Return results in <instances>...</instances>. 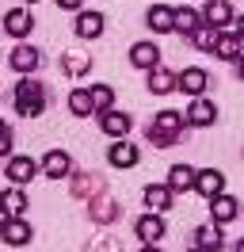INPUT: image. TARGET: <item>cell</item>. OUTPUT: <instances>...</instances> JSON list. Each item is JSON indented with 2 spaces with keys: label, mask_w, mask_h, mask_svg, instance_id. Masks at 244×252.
<instances>
[{
  "label": "cell",
  "mask_w": 244,
  "mask_h": 252,
  "mask_svg": "<svg viewBox=\"0 0 244 252\" xmlns=\"http://www.w3.org/2000/svg\"><path fill=\"white\" fill-rule=\"evenodd\" d=\"M12 103H15V111H19V119H38L46 111V88L27 73V77L12 88Z\"/></svg>",
  "instance_id": "cell-1"
},
{
  "label": "cell",
  "mask_w": 244,
  "mask_h": 252,
  "mask_svg": "<svg viewBox=\"0 0 244 252\" xmlns=\"http://www.w3.org/2000/svg\"><path fill=\"white\" fill-rule=\"evenodd\" d=\"M183 130H187V119H183L180 111H160V115H152L145 134H149V142L156 149H168V145H176L183 138Z\"/></svg>",
  "instance_id": "cell-2"
},
{
  "label": "cell",
  "mask_w": 244,
  "mask_h": 252,
  "mask_svg": "<svg viewBox=\"0 0 244 252\" xmlns=\"http://www.w3.org/2000/svg\"><path fill=\"white\" fill-rule=\"evenodd\" d=\"M38 172H42V164H38L34 157H8V168H4V176L12 180L15 188H27Z\"/></svg>",
  "instance_id": "cell-3"
},
{
  "label": "cell",
  "mask_w": 244,
  "mask_h": 252,
  "mask_svg": "<svg viewBox=\"0 0 244 252\" xmlns=\"http://www.w3.org/2000/svg\"><path fill=\"white\" fill-rule=\"evenodd\" d=\"M206 88H210V73H206V69L191 65V69L176 73V92H187L191 99H195V95H202Z\"/></svg>",
  "instance_id": "cell-4"
},
{
  "label": "cell",
  "mask_w": 244,
  "mask_h": 252,
  "mask_svg": "<svg viewBox=\"0 0 244 252\" xmlns=\"http://www.w3.org/2000/svg\"><path fill=\"white\" fill-rule=\"evenodd\" d=\"M99 130H103L107 138H126V134L134 130V119H130L126 111L107 107V111H99Z\"/></svg>",
  "instance_id": "cell-5"
},
{
  "label": "cell",
  "mask_w": 244,
  "mask_h": 252,
  "mask_svg": "<svg viewBox=\"0 0 244 252\" xmlns=\"http://www.w3.org/2000/svg\"><path fill=\"white\" fill-rule=\"evenodd\" d=\"M30 237H34V229H30L27 218H4V229H0V241H4V245L23 249V245H30Z\"/></svg>",
  "instance_id": "cell-6"
},
{
  "label": "cell",
  "mask_w": 244,
  "mask_h": 252,
  "mask_svg": "<svg viewBox=\"0 0 244 252\" xmlns=\"http://www.w3.org/2000/svg\"><path fill=\"white\" fill-rule=\"evenodd\" d=\"M164 218L156 214V210H149V214H141L137 218V225H134V233H137V241H145V245H156L160 237H164Z\"/></svg>",
  "instance_id": "cell-7"
},
{
  "label": "cell",
  "mask_w": 244,
  "mask_h": 252,
  "mask_svg": "<svg viewBox=\"0 0 244 252\" xmlns=\"http://www.w3.org/2000/svg\"><path fill=\"white\" fill-rule=\"evenodd\" d=\"M107 160H111L115 168H134L137 160H141V153H137V145H134V142L115 138V142H111V149H107Z\"/></svg>",
  "instance_id": "cell-8"
},
{
  "label": "cell",
  "mask_w": 244,
  "mask_h": 252,
  "mask_svg": "<svg viewBox=\"0 0 244 252\" xmlns=\"http://www.w3.org/2000/svg\"><path fill=\"white\" fill-rule=\"evenodd\" d=\"M8 62H12V69L19 73V77H27V73H34V69L42 65V54H38L34 46H27V42H19V46L12 50V58H8Z\"/></svg>",
  "instance_id": "cell-9"
},
{
  "label": "cell",
  "mask_w": 244,
  "mask_h": 252,
  "mask_svg": "<svg viewBox=\"0 0 244 252\" xmlns=\"http://www.w3.org/2000/svg\"><path fill=\"white\" fill-rule=\"evenodd\" d=\"M103 27H107V19H103V12H76V23H73V31H76V38H99L103 34Z\"/></svg>",
  "instance_id": "cell-10"
},
{
  "label": "cell",
  "mask_w": 244,
  "mask_h": 252,
  "mask_svg": "<svg viewBox=\"0 0 244 252\" xmlns=\"http://www.w3.org/2000/svg\"><path fill=\"white\" fill-rule=\"evenodd\" d=\"M145 23L152 27V34H172V31H176V8L152 4L149 12H145Z\"/></svg>",
  "instance_id": "cell-11"
},
{
  "label": "cell",
  "mask_w": 244,
  "mask_h": 252,
  "mask_svg": "<svg viewBox=\"0 0 244 252\" xmlns=\"http://www.w3.org/2000/svg\"><path fill=\"white\" fill-rule=\"evenodd\" d=\"M195 191L202 199H217L225 191V176L217 172V168H202V172H195Z\"/></svg>",
  "instance_id": "cell-12"
},
{
  "label": "cell",
  "mask_w": 244,
  "mask_h": 252,
  "mask_svg": "<svg viewBox=\"0 0 244 252\" xmlns=\"http://www.w3.org/2000/svg\"><path fill=\"white\" fill-rule=\"evenodd\" d=\"M183 119H187V126H214L217 123V107H214L206 95H195V103L187 107Z\"/></svg>",
  "instance_id": "cell-13"
},
{
  "label": "cell",
  "mask_w": 244,
  "mask_h": 252,
  "mask_svg": "<svg viewBox=\"0 0 244 252\" xmlns=\"http://www.w3.org/2000/svg\"><path fill=\"white\" fill-rule=\"evenodd\" d=\"M130 65L141 69V73H149L152 65H160V46L156 42H134L130 46Z\"/></svg>",
  "instance_id": "cell-14"
},
{
  "label": "cell",
  "mask_w": 244,
  "mask_h": 252,
  "mask_svg": "<svg viewBox=\"0 0 244 252\" xmlns=\"http://www.w3.org/2000/svg\"><path fill=\"white\" fill-rule=\"evenodd\" d=\"M4 31L12 34V38H19V42H23V38L34 31V19H30V12H27V8H12V12L4 16Z\"/></svg>",
  "instance_id": "cell-15"
},
{
  "label": "cell",
  "mask_w": 244,
  "mask_h": 252,
  "mask_svg": "<svg viewBox=\"0 0 244 252\" xmlns=\"http://www.w3.org/2000/svg\"><path fill=\"white\" fill-rule=\"evenodd\" d=\"M0 210H4V218H23V210H27V191L23 188H4L0 191Z\"/></svg>",
  "instance_id": "cell-16"
},
{
  "label": "cell",
  "mask_w": 244,
  "mask_h": 252,
  "mask_svg": "<svg viewBox=\"0 0 244 252\" xmlns=\"http://www.w3.org/2000/svg\"><path fill=\"white\" fill-rule=\"evenodd\" d=\"M202 23H210L217 31H229V27H233V8H229L225 0H210V4L202 8Z\"/></svg>",
  "instance_id": "cell-17"
},
{
  "label": "cell",
  "mask_w": 244,
  "mask_h": 252,
  "mask_svg": "<svg viewBox=\"0 0 244 252\" xmlns=\"http://www.w3.org/2000/svg\"><path fill=\"white\" fill-rule=\"evenodd\" d=\"M42 172L50 176V180H65V176L73 172V157L65 153V149H50L42 160Z\"/></svg>",
  "instance_id": "cell-18"
},
{
  "label": "cell",
  "mask_w": 244,
  "mask_h": 252,
  "mask_svg": "<svg viewBox=\"0 0 244 252\" xmlns=\"http://www.w3.org/2000/svg\"><path fill=\"white\" fill-rule=\"evenodd\" d=\"M145 88H149L152 95L176 92V73H172V69H164V65H152V69H149V80H145Z\"/></svg>",
  "instance_id": "cell-19"
},
{
  "label": "cell",
  "mask_w": 244,
  "mask_h": 252,
  "mask_svg": "<svg viewBox=\"0 0 244 252\" xmlns=\"http://www.w3.org/2000/svg\"><path fill=\"white\" fill-rule=\"evenodd\" d=\"M221 245H225V237H221V225H217V221L198 225V229H195V249H202V252H221Z\"/></svg>",
  "instance_id": "cell-20"
},
{
  "label": "cell",
  "mask_w": 244,
  "mask_h": 252,
  "mask_svg": "<svg viewBox=\"0 0 244 252\" xmlns=\"http://www.w3.org/2000/svg\"><path fill=\"white\" fill-rule=\"evenodd\" d=\"M237 214H241V203H237L233 195H217V199H210V218L217 221V225H229Z\"/></svg>",
  "instance_id": "cell-21"
},
{
  "label": "cell",
  "mask_w": 244,
  "mask_h": 252,
  "mask_svg": "<svg viewBox=\"0 0 244 252\" xmlns=\"http://www.w3.org/2000/svg\"><path fill=\"white\" fill-rule=\"evenodd\" d=\"M172 199H176V191L168 188V184H149L145 188V206L156 210V214H164L168 206H172Z\"/></svg>",
  "instance_id": "cell-22"
},
{
  "label": "cell",
  "mask_w": 244,
  "mask_h": 252,
  "mask_svg": "<svg viewBox=\"0 0 244 252\" xmlns=\"http://www.w3.org/2000/svg\"><path fill=\"white\" fill-rule=\"evenodd\" d=\"M168 188L176 191V195L180 191H195V168L191 164H172L168 168Z\"/></svg>",
  "instance_id": "cell-23"
},
{
  "label": "cell",
  "mask_w": 244,
  "mask_h": 252,
  "mask_svg": "<svg viewBox=\"0 0 244 252\" xmlns=\"http://www.w3.org/2000/svg\"><path fill=\"white\" fill-rule=\"evenodd\" d=\"M88 69H92V58L84 50H69V54L61 58V73H65V77H84Z\"/></svg>",
  "instance_id": "cell-24"
},
{
  "label": "cell",
  "mask_w": 244,
  "mask_h": 252,
  "mask_svg": "<svg viewBox=\"0 0 244 252\" xmlns=\"http://www.w3.org/2000/svg\"><path fill=\"white\" fill-rule=\"evenodd\" d=\"M241 50H244V42L233 31H221V34H217V42H214V54H217V58H229V62H237Z\"/></svg>",
  "instance_id": "cell-25"
},
{
  "label": "cell",
  "mask_w": 244,
  "mask_h": 252,
  "mask_svg": "<svg viewBox=\"0 0 244 252\" xmlns=\"http://www.w3.org/2000/svg\"><path fill=\"white\" fill-rule=\"evenodd\" d=\"M69 111H73L76 119H92V115H95L88 88H73V92H69Z\"/></svg>",
  "instance_id": "cell-26"
},
{
  "label": "cell",
  "mask_w": 244,
  "mask_h": 252,
  "mask_svg": "<svg viewBox=\"0 0 244 252\" xmlns=\"http://www.w3.org/2000/svg\"><path fill=\"white\" fill-rule=\"evenodd\" d=\"M217 27H210V23H198L195 34H191V42H195V50H202V54H214V42H217Z\"/></svg>",
  "instance_id": "cell-27"
},
{
  "label": "cell",
  "mask_w": 244,
  "mask_h": 252,
  "mask_svg": "<svg viewBox=\"0 0 244 252\" xmlns=\"http://www.w3.org/2000/svg\"><path fill=\"white\" fill-rule=\"evenodd\" d=\"M198 23H202V16H198L195 8H176V31H180L183 38H191Z\"/></svg>",
  "instance_id": "cell-28"
},
{
  "label": "cell",
  "mask_w": 244,
  "mask_h": 252,
  "mask_svg": "<svg viewBox=\"0 0 244 252\" xmlns=\"http://www.w3.org/2000/svg\"><path fill=\"white\" fill-rule=\"evenodd\" d=\"M88 92H92V107H95V115L107 111V107H115V88H111V84H92Z\"/></svg>",
  "instance_id": "cell-29"
},
{
  "label": "cell",
  "mask_w": 244,
  "mask_h": 252,
  "mask_svg": "<svg viewBox=\"0 0 244 252\" xmlns=\"http://www.w3.org/2000/svg\"><path fill=\"white\" fill-rule=\"evenodd\" d=\"M0 157H12V130L0 134Z\"/></svg>",
  "instance_id": "cell-30"
},
{
  "label": "cell",
  "mask_w": 244,
  "mask_h": 252,
  "mask_svg": "<svg viewBox=\"0 0 244 252\" xmlns=\"http://www.w3.org/2000/svg\"><path fill=\"white\" fill-rule=\"evenodd\" d=\"M58 8H61V12H80L84 0H58Z\"/></svg>",
  "instance_id": "cell-31"
},
{
  "label": "cell",
  "mask_w": 244,
  "mask_h": 252,
  "mask_svg": "<svg viewBox=\"0 0 244 252\" xmlns=\"http://www.w3.org/2000/svg\"><path fill=\"white\" fill-rule=\"evenodd\" d=\"M233 34H237V38H241V42H244V16L237 19V23H233Z\"/></svg>",
  "instance_id": "cell-32"
},
{
  "label": "cell",
  "mask_w": 244,
  "mask_h": 252,
  "mask_svg": "<svg viewBox=\"0 0 244 252\" xmlns=\"http://www.w3.org/2000/svg\"><path fill=\"white\" fill-rule=\"evenodd\" d=\"M141 252H160V249H156V245H145V249H141Z\"/></svg>",
  "instance_id": "cell-33"
},
{
  "label": "cell",
  "mask_w": 244,
  "mask_h": 252,
  "mask_svg": "<svg viewBox=\"0 0 244 252\" xmlns=\"http://www.w3.org/2000/svg\"><path fill=\"white\" fill-rule=\"evenodd\" d=\"M237 73H241V80H244V58H241V65H237Z\"/></svg>",
  "instance_id": "cell-34"
},
{
  "label": "cell",
  "mask_w": 244,
  "mask_h": 252,
  "mask_svg": "<svg viewBox=\"0 0 244 252\" xmlns=\"http://www.w3.org/2000/svg\"><path fill=\"white\" fill-rule=\"evenodd\" d=\"M4 130H12V126H8V123H4V119H0V134H4Z\"/></svg>",
  "instance_id": "cell-35"
},
{
  "label": "cell",
  "mask_w": 244,
  "mask_h": 252,
  "mask_svg": "<svg viewBox=\"0 0 244 252\" xmlns=\"http://www.w3.org/2000/svg\"><path fill=\"white\" fill-rule=\"evenodd\" d=\"M237 252H244V241H241V245H237Z\"/></svg>",
  "instance_id": "cell-36"
},
{
  "label": "cell",
  "mask_w": 244,
  "mask_h": 252,
  "mask_svg": "<svg viewBox=\"0 0 244 252\" xmlns=\"http://www.w3.org/2000/svg\"><path fill=\"white\" fill-rule=\"evenodd\" d=\"M0 229H4V214H0Z\"/></svg>",
  "instance_id": "cell-37"
},
{
  "label": "cell",
  "mask_w": 244,
  "mask_h": 252,
  "mask_svg": "<svg viewBox=\"0 0 244 252\" xmlns=\"http://www.w3.org/2000/svg\"><path fill=\"white\" fill-rule=\"evenodd\" d=\"M23 4H38V0H23Z\"/></svg>",
  "instance_id": "cell-38"
},
{
  "label": "cell",
  "mask_w": 244,
  "mask_h": 252,
  "mask_svg": "<svg viewBox=\"0 0 244 252\" xmlns=\"http://www.w3.org/2000/svg\"><path fill=\"white\" fill-rule=\"evenodd\" d=\"M191 252H202V249H191Z\"/></svg>",
  "instance_id": "cell-39"
}]
</instances>
